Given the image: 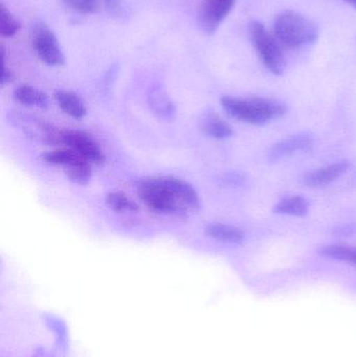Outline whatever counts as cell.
<instances>
[{
  "instance_id": "obj_23",
  "label": "cell",
  "mask_w": 356,
  "mask_h": 357,
  "mask_svg": "<svg viewBox=\"0 0 356 357\" xmlns=\"http://www.w3.org/2000/svg\"><path fill=\"white\" fill-rule=\"evenodd\" d=\"M246 176L242 173L226 174L221 178L222 184L226 186H240L246 182Z\"/></svg>"
},
{
  "instance_id": "obj_9",
  "label": "cell",
  "mask_w": 356,
  "mask_h": 357,
  "mask_svg": "<svg viewBox=\"0 0 356 357\" xmlns=\"http://www.w3.org/2000/svg\"><path fill=\"white\" fill-rule=\"evenodd\" d=\"M14 121L29 137L49 144H61V130L56 129L50 123L24 115H17Z\"/></svg>"
},
{
  "instance_id": "obj_26",
  "label": "cell",
  "mask_w": 356,
  "mask_h": 357,
  "mask_svg": "<svg viewBox=\"0 0 356 357\" xmlns=\"http://www.w3.org/2000/svg\"><path fill=\"white\" fill-rule=\"evenodd\" d=\"M104 1L107 8H110V10H114L118 8L119 0H104Z\"/></svg>"
},
{
  "instance_id": "obj_27",
  "label": "cell",
  "mask_w": 356,
  "mask_h": 357,
  "mask_svg": "<svg viewBox=\"0 0 356 357\" xmlns=\"http://www.w3.org/2000/svg\"><path fill=\"white\" fill-rule=\"evenodd\" d=\"M344 1H346L347 3L350 4L353 8H355L356 10V0H344Z\"/></svg>"
},
{
  "instance_id": "obj_18",
  "label": "cell",
  "mask_w": 356,
  "mask_h": 357,
  "mask_svg": "<svg viewBox=\"0 0 356 357\" xmlns=\"http://www.w3.org/2000/svg\"><path fill=\"white\" fill-rule=\"evenodd\" d=\"M106 204L109 208L114 210L115 212H132L136 213L139 211V206L132 201L125 193L115 191V192H110L106 197Z\"/></svg>"
},
{
  "instance_id": "obj_3",
  "label": "cell",
  "mask_w": 356,
  "mask_h": 357,
  "mask_svg": "<svg viewBox=\"0 0 356 357\" xmlns=\"http://www.w3.org/2000/svg\"><path fill=\"white\" fill-rule=\"evenodd\" d=\"M274 31L276 38L290 48L314 43L319 37L318 25L311 19L294 10H286L278 15Z\"/></svg>"
},
{
  "instance_id": "obj_21",
  "label": "cell",
  "mask_w": 356,
  "mask_h": 357,
  "mask_svg": "<svg viewBox=\"0 0 356 357\" xmlns=\"http://www.w3.org/2000/svg\"><path fill=\"white\" fill-rule=\"evenodd\" d=\"M20 31V22L15 18L10 10L0 4V33L3 37H13Z\"/></svg>"
},
{
  "instance_id": "obj_10",
  "label": "cell",
  "mask_w": 356,
  "mask_h": 357,
  "mask_svg": "<svg viewBox=\"0 0 356 357\" xmlns=\"http://www.w3.org/2000/svg\"><path fill=\"white\" fill-rule=\"evenodd\" d=\"M351 165L348 161L334 163L328 167H321L309 172L303 177V183L309 187H324L330 183L334 182L339 178L342 177L345 173L349 171Z\"/></svg>"
},
{
  "instance_id": "obj_20",
  "label": "cell",
  "mask_w": 356,
  "mask_h": 357,
  "mask_svg": "<svg viewBox=\"0 0 356 357\" xmlns=\"http://www.w3.org/2000/svg\"><path fill=\"white\" fill-rule=\"evenodd\" d=\"M64 169L67 177L75 184L83 185L84 186L91 180L92 171L88 161H79V162L69 165V167H64Z\"/></svg>"
},
{
  "instance_id": "obj_15",
  "label": "cell",
  "mask_w": 356,
  "mask_h": 357,
  "mask_svg": "<svg viewBox=\"0 0 356 357\" xmlns=\"http://www.w3.org/2000/svg\"><path fill=\"white\" fill-rule=\"evenodd\" d=\"M274 212L284 215L304 218L309 212V202L301 195L284 197L276 204Z\"/></svg>"
},
{
  "instance_id": "obj_17",
  "label": "cell",
  "mask_w": 356,
  "mask_h": 357,
  "mask_svg": "<svg viewBox=\"0 0 356 357\" xmlns=\"http://www.w3.org/2000/svg\"><path fill=\"white\" fill-rule=\"evenodd\" d=\"M42 159L48 165H61L63 167H67L69 165L79 162V161L85 160L81 155L77 154L71 149H68V150H54L44 153L42 155Z\"/></svg>"
},
{
  "instance_id": "obj_2",
  "label": "cell",
  "mask_w": 356,
  "mask_h": 357,
  "mask_svg": "<svg viewBox=\"0 0 356 357\" xmlns=\"http://www.w3.org/2000/svg\"><path fill=\"white\" fill-rule=\"evenodd\" d=\"M221 105L232 119L250 125H263L286 113V105L270 98L224 96Z\"/></svg>"
},
{
  "instance_id": "obj_5",
  "label": "cell",
  "mask_w": 356,
  "mask_h": 357,
  "mask_svg": "<svg viewBox=\"0 0 356 357\" xmlns=\"http://www.w3.org/2000/svg\"><path fill=\"white\" fill-rule=\"evenodd\" d=\"M31 47L38 58L48 66H62L65 63V56L52 29L44 24L37 23L31 29Z\"/></svg>"
},
{
  "instance_id": "obj_4",
  "label": "cell",
  "mask_w": 356,
  "mask_h": 357,
  "mask_svg": "<svg viewBox=\"0 0 356 357\" xmlns=\"http://www.w3.org/2000/svg\"><path fill=\"white\" fill-rule=\"evenodd\" d=\"M251 42L265 66L275 75H281L286 68V56L275 38L259 21H252L249 26Z\"/></svg>"
},
{
  "instance_id": "obj_19",
  "label": "cell",
  "mask_w": 356,
  "mask_h": 357,
  "mask_svg": "<svg viewBox=\"0 0 356 357\" xmlns=\"http://www.w3.org/2000/svg\"><path fill=\"white\" fill-rule=\"evenodd\" d=\"M319 254L326 258L356 264V248L342 245H326L319 250Z\"/></svg>"
},
{
  "instance_id": "obj_16",
  "label": "cell",
  "mask_w": 356,
  "mask_h": 357,
  "mask_svg": "<svg viewBox=\"0 0 356 357\" xmlns=\"http://www.w3.org/2000/svg\"><path fill=\"white\" fill-rule=\"evenodd\" d=\"M15 98L25 106L47 108L48 98L44 92L29 85H21L15 90Z\"/></svg>"
},
{
  "instance_id": "obj_6",
  "label": "cell",
  "mask_w": 356,
  "mask_h": 357,
  "mask_svg": "<svg viewBox=\"0 0 356 357\" xmlns=\"http://www.w3.org/2000/svg\"><path fill=\"white\" fill-rule=\"evenodd\" d=\"M61 144L68 146L89 163L102 165L106 161V156L100 144L85 132L61 130Z\"/></svg>"
},
{
  "instance_id": "obj_1",
  "label": "cell",
  "mask_w": 356,
  "mask_h": 357,
  "mask_svg": "<svg viewBox=\"0 0 356 357\" xmlns=\"http://www.w3.org/2000/svg\"><path fill=\"white\" fill-rule=\"evenodd\" d=\"M138 195L150 209L160 213L185 215L201 207L196 189L181 178H150L138 186Z\"/></svg>"
},
{
  "instance_id": "obj_8",
  "label": "cell",
  "mask_w": 356,
  "mask_h": 357,
  "mask_svg": "<svg viewBox=\"0 0 356 357\" xmlns=\"http://www.w3.org/2000/svg\"><path fill=\"white\" fill-rule=\"evenodd\" d=\"M314 146V136L309 133H300L280 140L271 146L268 152L270 162H277L299 152H307Z\"/></svg>"
},
{
  "instance_id": "obj_12",
  "label": "cell",
  "mask_w": 356,
  "mask_h": 357,
  "mask_svg": "<svg viewBox=\"0 0 356 357\" xmlns=\"http://www.w3.org/2000/svg\"><path fill=\"white\" fill-rule=\"evenodd\" d=\"M207 236L211 237L219 243H229V245H242L246 239L244 231L230 225L213 222L205 228Z\"/></svg>"
},
{
  "instance_id": "obj_14",
  "label": "cell",
  "mask_w": 356,
  "mask_h": 357,
  "mask_svg": "<svg viewBox=\"0 0 356 357\" xmlns=\"http://www.w3.org/2000/svg\"><path fill=\"white\" fill-rule=\"evenodd\" d=\"M56 100L63 112L72 119H82L87 114L85 102L75 92L60 90L56 93Z\"/></svg>"
},
{
  "instance_id": "obj_11",
  "label": "cell",
  "mask_w": 356,
  "mask_h": 357,
  "mask_svg": "<svg viewBox=\"0 0 356 357\" xmlns=\"http://www.w3.org/2000/svg\"><path fill=\"white\" fill-rule=\"evenodd\" d=\"M200 130L213 139H226L233 135L231 126L215 113H206L200 119Z\"/></svg>"
},
{
  "instance_id": "obj_24",
  "label": "cell",
  "mask_w": 356,
  "mask_h": 357,
  "mask_svg": "<svg viewBox=\"0 0 356 357\" xmlns=\"http://www.w3.org/2000/svg\"><path fill=\"white\" fill-rule=\"evenodd\" d=\"M336 234L344 237L356 234V224L346 225V226L336 229Z\"/></svg>"
},
{
  "instance_id": "obj_13",
  "label": "cell",
  "mask_w": 356,
  "mask_h": 357,
  "mask_svg": "<svg viewBox=\"0 0 356 357\" xmlns=\"http://www.w3.org/2000/svg\"><path fill=\"white\" fill-rule=\"evenodd\" d=\"M148 102L154 114L164 121H171L177 113V108L167 92L161 88H154L148 96Z\"/></svg>"
},
{
  "instance_id": "obj_7",
  "label": "cell",
  "mask_w": 356,
  "mask_h": 357,
  "mask_svg": "<svg viewBox=\"0 0 356 357\" xmlns=\"http://www.w3.org/2000/svg\"><path fill=\"white\" fill-rule=\"evenodd\" d=\"M235 4V0H204L199 12L198 23L207 35H213Z\"/></svg>"
},
{
  "instance_id": "obj_25",
  "label": "cell",
  "mask_w": 356,
  "mask_h": 357,
  "mask_svg": "<svg viewBox=\"0 0 356 357\" xmlns=\"http://www.w3.org/2000/svg\"><path fill=\"white\" fill-rule=\"evenodd\" d=\"M13 79V75L8 69H6V64H3V71H2L1 85L10 83Z\"/></svg>"
},
{
  "instance_id": "obj_22",
  "label": "cell",
  "mask_w": 356,
  "mask_h": 357,
  "mask_svg": "<svg viewBox=\"0 0 356 357\" xmlns=\"http://www.w3.org/2000/svg\"><path fill=\"white\" fill-rule=\"evenodd\" d=\"M65 4L75 12L91 14L98 8V0H64Z\"/></svg>"
}]
</instances>
